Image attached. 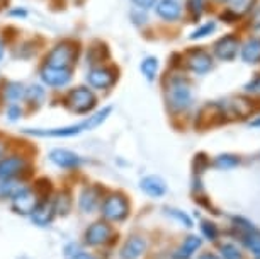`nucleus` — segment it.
I'll return each mask as SVG.
<instances>
[{"label": "nucleus", "mask_w": 260, "mask_h": 259, "mask_svg": "<svg viewBox=\"0 0 260 259\" xmlns=\"http://www.w3.org/2000/svg\"><path fill=\"white\" fill-rule=\"evenodd\" d=\"M165 97H167V102H169L170 109H174V111L187 109V107L190 106V102H192V91H190V84L185 79L174 77L165 89Z\"/></svg>", "instance_id": "obj_1"}, {"label": "nucleus", "mask_w": 260, "mask_h": 259, "mask_svg": "<svg viewBox=\"0 0 260 259\" xmlns=\"http://www.w3.org/2000/svg\"><path fill=\"white\" fill-rule=\"evenodd\" d=\"M75 60H77V46L70 41H63V43H58V45L48 53L45 65L72 70V65Z\"/></svg>", "instance_id": "obj_2"}, {"label": "nucleus", "mask_w": 260, "mask_h": 259, "mask_svg": "<svg viewBox=\"0 0 260 259\" xmlns=\"http://www.w3.org/2000/svg\"><path fill=\"white\" fill-rule=\"evenodd\" d=\"M95 96L94 92L87 87H77L68 92V97H67V104L68 107L77 114H85V113H90L92 109L95 107Z\"/></svg>", "instance_id": "obj_3"}, {"label": "nucleus", "mask_w": 260, "mask_h": 259, "mask_svg": "<svg viewBox=\"0 0 260 259\" xmlns=\"http://www.w3.org/2000/svg\"><path fill=\"white\" fill-rule=\"evenodd\" d=\"M116 80H117V70H114L112 67H94L87 73L89 85L99 91L109 89V87L114 85Z\"/></svg>", "instance_id": "obj_4"}, {"label": "nucleus", "mask_w": 260, "mask_h": 259, "mask_svg": "<svg viewBox=\"0 0 260 259\" xmlns=\"http://www.w3.org/2000/svg\"><path fill=\"white\" fill-rule=\"evenodd\" d=\"M127 213H129V205L121 194H112V196L106 198L104 205H102V215L112 222H121L127 217Z\"/></svg>", "instance_id": "obj_5"}, {"label": "nucleus", "mask_w": 260, "mask_h": 259, "mask_svg": "<svg viewBox=\"0 0 260 259\" xmlns=\"http://www.w3.org/2000/svg\"><path fill=\"white\" fill-rule=\"evenodd\" d=\"M39 75H41V80L50 87H65L70 84V80H72V70H68V68L50 67V65L43 67Z\"/></svg>", "instance_id": "obj_6"}, {"label": "nucleus", "mask_w": 260, "mask_h": 259, "mask_svg": "<svg viewBox=\"0 0 260 259\" xmlns=\"http://www.w3.org/2000/svg\"><path fill=\"white\" fill-rule=\"evenodd\" d=\"M238 46H240V41L235 34H226V36L219 38L214 45V55L221 60H233L235 56L238 55Z\"/></svg>", "instance_id": "obj_7"}, {"label": "nucleus", "mask_w": 260, "mask_h": 259, "mask_svg": "<svg viewBox=\"0 0 260 259\" xmlns=\"http://www.w3.org/2000/svg\"><path fill=\"white\" fill-rule=\"evenodd\" d=\"M187 67L196 73H206L213 67V56L203 48H196L187 53Z\"/></svg>", "instance_id": "obj_8"}, {"label": "nucleus", "mask_w": 260, "mask_h": 259, "mask_svg": "<svg viewBox=\"0 0 260 259\" xmlns=\"http://www.w3.org/2000/svg\"><path fill=\"white\" fill-rule=\"evenodd\" d=\"M27 167V162L24 157L19 155H11L0 160V179H14L16 176H19L24 169Z\"/></svg>", "instance_id": "obj_9"}, {"label": "nucleus", "mask_w": 260, "mask_h": 259, "mask_svg": "<svg viewBox=\"0 0 260 259\" xmlns=\"http://www.w3.org/2000/svg\"><path fill=\"white\" fill-rule=\"evenodd\" d=\"M85 131V125H72L65 128H51V130H26V133L34 136H50V138H67V136H75L78 133Z\"/></svg>", "instance_id": "obj_10"}, {"label": "nucleus", "mask_w": 260, "mask_h": 259, "mask_svg": "<svg viewBox=\"0 0 260 259\" xmlns=\"http://www.w3.org/2000/svg\"><path fill=\"white\" fill-rule=\"evenodd\" d=\"M38 207V199L36 194L32 191H29L27 188H24L17 196L12 198V208L16 210V213L21 215H31L32 210Z\"/></svg>", "instance_id": "obj_11"}, {"label": "nucleus", "mask_w": 260, "mask_h": 259, "mask_svg": "<svg viewBox=\"0 0 260 259\" xmlns=\"http://www.w3.org/2000/svg\"><path fill=\"white\" fill-rule=\"evenodd\" d=\"M111 237V227L104 222H95L87 228L85 232V241L90 246H101L106 244Z\"/></svg>", "instance_id": "obj_12"}, {"label": "nucleus", "mask_w": 260, "mask_h": 259, "mask_svg": "<svg viewBox=\"0 0 260 259\" xmlns=\"http://www.w3.org/2000/svg\"><path fill=\"white\" fill-rule=\"evenodd\" d=\"M50 160L61 169H75L80 165V157L65 149H55L50 152Z\"/></svg>", "instance_id": "obj_13"}, {"label": "nucleus", "mask_w": 260, "mask_h": 259, "mask_svg": "<svg viewBox=\"0 0 260 259\" xmlns=\"http://www.w3.org/2000/svg\"><path fill=\"white\" fill-rule=\"evenodd\" d=\"M156 16L161 17L164 21H177L182 14V6L177 2V0H160L155 7Z\"/></svg>", "instance_id": "obj_14"}, {"label": "nucleus", "mask_w": 260, "mask_h": 259, "mask_svg": "<svg viewBox=\"0 0 260 259\" xmlns=\"http://www.w3.org/2000/svg\"><path fill=\"white\" fill-rule=\"evenodd\" d=\"M140 188L151 198H160L167 193V184L160 176H146L141 179Z\"/></svg>", "instance_id": "obj_15"}, {"label": "nucleus", "mask_w": 260, "mask_h": 259, "mask_svg": "<svg viewBox=\"0 0 260 259\" xmlns=\"http://www.w3.org/2000/svg\"><path fill=\"white\" fill-rule=\"evenodd\" d=\"M146 249V241L143 237H131L121 249V259H140Z\"/></svg>", "instance_id": "obj_16"}, {"label": "nucleus", "mask_w": 260, "mask_h": 259, "mask_svg": "<svg viewBox=\"0 0 260 259\" xmlns=\"http://www.w3.org/2000/svg\"><path fill=\"white\" fill-rule=\"evenodd\" d=\"M53 217H55V207L48 202L39 203L31 213V220L39 227L50 225V223L53 222Z\"/></svg>", "instance_id": "obj_17"}, {"label": "nucleus", "mask_w": 260, "mask_h": 259, "mask_svg": "<svg viewBox=\"0 0 260 259\" xmlns=\"http://www.w3.org/2000/svg\"><path fill=\"white\" fill-rule=\"evenodd\" d=\"M80 210L83 213H92L99 205V191L95 188H85L80 194Z\"/></svg>", "instance_id": "obj_18"}, {"label": "nucleus", "mask_w": 260, "mask_h": 259, "mask_svg": "<svg viewBox=\"0 0 260 259\" xmlns=\"http://www.w3.org/2000/svg\"><path fill=\"white\" fill-rule=\"evenodd\" d=\"M242 58H243V62H247V63H257V62H260V40H258V38H255V40H250L247 45L243 46Z\"/></svg>", "instance_id": "obj_19"}, {"label": "nucleus", "mask_w": 260, "mask_h": 259, "mask_svg": "<svg viewBox=\"0 0 260 259\" xmlns=\"http://www.w3.org/2000/svg\"><path fill=\"white\" fill-rule=\"evenodd\" d=\"M230 109L233 111L235 116H240V118H245L247 114L252 113L253 104L245 97H233L232 102H230Z\"/></svg>", "instance_id": "obj_20"}, {"label": "nucleus", "mask_w": 260, "mask_h": 259, "mask_svg": "<svg viewBox=\"0 0 260 259\" xmlns=\"http://www.w3.org/2000/svg\"><path fill=\"white\" fill-rule=\"evenodd\" d=\"M199 247H201V239L198 236H190V237L185 239L184 244L180 246L179 252H177V257L179 259H189Z\"/></svg>", "instance_id": "obj_21"}, {"label": "nucleus", "mask_w": 260, "mask_h": 259, "mask_svg": "<svg viewBox=\"0 0 260 259\" xmlns=\"http://www.w3.org/2000/svg\"><path fill=\"white\" fill-rule=\"evenodd\" d=\"M4 96H6L7 101H11L14 104V102L21 101L22 97H26V87L21 82H9L6 85V91H4Z\"/></svg>", "instance_id": "obj_22"}, {"label": "nucleus", "mask_w": 260, "mask_h": 259, "mask_svg": "<svg viewBox=\"0 0 260 259\" xmlns=\"http://www.w3.org/2000/svg\"><path fill=\"white\" fill-rule=\"evenodd\" d=\"M111 113H112V107L107 106V107H104V109L97 111L95 114L89 116V120L83 121V125H85V130H94V128H97L99 125L104 123V121L107 120V116H109Z\"/></svg>", "instance_id": "obj_23"}, {"label": "nucleus", "mask_w": 260, "mask_h": 259, "mask_svg": "<svg viewBox=\"0 0 260 259\" xmlns=\"http://www.w3.org/2000/svg\"><path fill=\"white\" fill-rule=\"evenodd\" d=\"M141 72H143L146 80H155L156 79V72H158V60L155 56H146L143 62H141Z\"/></svg>", "instance_id": "obj_24"}, {"label": "nucleus", "mask_w": 260, "mask_h": 259, "mask_svg": "<svg viewBox=\"0 0 260 259\" xmlns=\"http://www.w3.org/2000/svg\"><path fill=\"white\" fill-rule=\"evenodd\" d=\"M243 244L253 252L255 259H260V234L255 232L253 228L252 231H248L243 236Z\"/></svg>", "instance_id": "obj_25"}, {"label": "nucleus", "mask_w": 260, "mask_h": 259, "mask_svg": "<svg viewBox=\"0 0 260 259\" xmlns=\"http://www.w3.org/2000/svg\"><path fill=\"white\" fill-rule=\"evenodd\" d=\"M238 164H240V157H237V155H232V154L218 155V157H216V160H214V165L218 169H221V170L233 169V167H237Z\"/></svg>", "instance_id": "obj_26"}, {"label": "nucleus", "mask_w": 260, "mask_h": 259, "mask_svg": "<svg viewBox=\"0 0 260 259\" xmlns=\"http://www.w3.org/2000/svg\"><path fill=\"white\" fill-rule=\"evenodd\" d=\"M255 0H233L232 2V7H228L230 11H233L235 14H238V16H242L247 11H250L253 6Z\"/></svg>", "instance_id": "obj_27"}, {"label": "nucleus", "mask_w": 260, "mask_h": 259, "mask_svg": "<svg viewBox=\"0 0 260 259\" xmlns=\"http://www.w3.org/2000/svg\"><path fill=\"white\" fill-rule=\"evenodd\" d=\"M43 97H45V89L41 85H31L26 89V99L29 102H39Z\"/></svg>", "instance_id": "obj_28"}, {"label": "nucleus", "mask_w": 260, "mask_h": 259, "mask_svg": "<svg viewBox=\"0 0 260 259\" xmlns=\"http://www.w3.org/2000/svg\"><path fill=\"white\" fill-rule=\"evenodd\" d=\"M214 29H216V22L204 24V26H201L199 29H196V31L190 34V40H203V38L209 36V34L213 33Z\"/></svg>", "instance_id": "obj_29"}, {"label": "nucleus", "mask_w": 260, "mask_h": 259, "mask_svg": "<svg viewBox=\"0 0 260 259\" xmlns=\"http://www.w3.org/2000/svg\"><path fill=\"white\" fill-rule=\"evenodd\" d=\"M187 7H189V12H190V17H192V21H198V19L201 17V14H203L204 2H203V0H189Z\"/></svg>", "instance_id": "obj_30"}, {"label": "nucleus", "mask_w": 260, "mask_h": 259, "mask_svg": "<svg viewBox=\"0 0 260 259\" xmlns=\"http://www.w3.org/2000/svg\"><path fill=\"white\" fill-rule=\"evenodd\" d=\"M55 207V213H63L65 215L68 212V208H70V198L67 196V194H60L56 199V203L53 205Z\"/></svg>", "instance_id": "obj_31"}, {"label": "nucleus", "mask_w": 260, "mask_h": 259, "mask_svg": "<svg viewBox=\"0 0 260 259\" xmlns=\"http://www.w3.org/2000/svg\"><path fill=\"white\" fill-rule=\"evenodd\" d=\"M221 252L224 259H242V254H240L238 247L233 246V244H224V246H221Z\"/></svg>", "instance_id": "obj_32"}, {"label": "nucleus", "mask_w": 260, "mask_h": 259, "mask_svg": "<svg viewBox=\"0 0 260 259\" xmlns=\"http://www.w3.org/2000/svg\"><path fill=\"white\" fill-rule=\"evenodd\" d=\"M245 92L247 94H255V96H260V73L255 75L252 80L245 85Z\"/></svg>", "instance_id": "obj_33"}, {"label": "nucleus", "mask_w": 260, "mask_h": 259, "mask_svg": "<svg viewBox=\"0 0 260 259\" xmlns=\"http://www.w3.org/2000/svg\"><path fill=\"white\" fill-rule=\"evenodd\" d=\"M201 228H203V234L209 239V241H214V239L218 237V228H216L214 223L204 222L203 225H201Z\"/></svg>", "instance_id": "obj_34"}, {"label": "nucleus", "mask_w": 260, "mask_h": 259, "mask_svg": "<svg viewBox=\"0 0 260 259\" xmlns=\"http://www.w3.org/2000/svg\"><path fill=\"white\" fill-rule=\"evenodd\" d=\"M169 215H172V217H175L177 220H180V222H182L185 227H192V220H190L185 213L179 212V210H174V208H172V210H169Z\"/></svg>", "instance_id": "obj_35"}, {"label": "nucleus", "mask_w": 260, "mask_h": 259, "mask_svg": "<svg viewBox=\"0 0 260 259\" xmlns=\"http://www.w3.org/2000/svg\"><path fill=\"white\" fill-rule=\"evenodd\" d=\"M240 17L242 16H238V14H235L233 11H230V9H226L223 14H221V19L224 22H228V24H233V22H237L240 21Z\"/></svg>", "instance_id": "obj_36"}, {"label": "nucleus", "mask_w": 260, "mask_h": 259, "mask_svg": "<svg viewBox=\"0 0 260 259\" xmlns=\"http://www.w3.org/2000/svg\"><path fill=\"white\" fill-rule=\"evenodd\" d=\"M22 114V111H21V107H19V106H16V104H12L11 107H9V109H7V116H9V118H11V120H17L19 118V116H21Z\"/></svg>", "instance_id": "obj_37"}, {"label": "nucleus", "mask_w": 260, "mask_h": 259, "mask_svg": "<svg viewBox=\"0 0 260 259\" xmlns=\"http://www.w3.org/2000/svg\"><path fill=\"white\" fill-rule=\"evenodd\" d=\"M133 4L135 6H138L140 9H150V7H153L155 4H156V0H133Z\"/></svg>", "instance_id": "obj_38"}, {"label": "nucleus", "mask_w": 260, "mask_h": 259, "mask_svg": "<svg viewBox=\"0 0 260 259\" xmlns=\"http://www.w3.org/2000/svg\"><path fill=\"white\" fill-rule=\"evenodd\" d=\"M68 259H95V257L89 252H75V254H70Z\"/></svg>", "instance_id": "obj_39"}, {"label": "nucleus", "mask_w": 260, "mask_h": 259, "mask_svg": "<svg viewBox=\"0 0 260 259\" xmlns=\"http://www.w3.org/2000/svg\"><path fill=\"white\" fill-rule=\"evenodd\" d=\"M9 16H19V17H26L27 12L24 11V9H17V11H11L9 12Z\"/></svg>", "instance_id": "obj_40"}, {"label": "nucleus", "mask_w": 260, "mask_h": 259, "mask_svg": "<svg viewBox=\"0 0 260 259\" xmlns=\"http://www.w3.org/2000/svg\"><path fill=\"white\" fill-rule=\"evenodd\" d=\"M250 126H253V128H260V116H258V118H255V120L250 121Z\"/></svg>", "instance_id": "obj_41"}, {"label": "nucleus", "mask_w": 260, "mask_h": 259, "mask_svg": "<svg viewBox=\"0 0 260 259\" xmlns=\"http://www.w3.org/2000/svg\"><path fill=\"white\" fill-rule=\"evenodd\" d=\"M199 259H218V257H216L214 254H203Z\"/></svg>", "instance_id": "obj_42"}, {"label": "nucleus", "mask_w": 260, "mask_h": 259, "mask_svg": "<svg viewBox=\"0 0 260 259\" xmlns=\"http://www.w3.org/2000/svg\"><path fill=\"white\" fill-rule=\"evenodd\" d=\"M4 51H6L4 50V43H2V40H0V60L4 58Z\"/></svg>", "instance_id": "obj_43"}, {"label": "nucleus", "mask_w": 260, "mask_h": 259, "mask_svg": "<svg viewBox=\"0 0 260 259\" xmlns=\"http://www.w3.org/2000/svg\"><path fill=\"white\" fill-rule=\"evenodd\" d=\"M2 152H4V147L0 145V157H2Z\"/></svg>", "instance_id": "obj_44"}, {"label": "nucleus", "mask_w": 260, "mask_h": 259, "mask_svg": "<svg viewBox=\"0 0 260 259\" xmlns=\"http://www.w3.org/2000/svg\"><path fill=\"white\" fill-rule=\"evenodd\" d=\"M219 2H228V0H219Z\"/></svg>", "instance_id": "obj_45"}]
</instances>
